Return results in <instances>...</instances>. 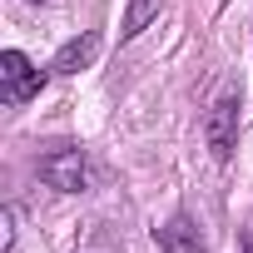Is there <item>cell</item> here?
Masks as SVG:
<instances>
[{
    "label": "cell",
    "instance_id": "6da1fadb",
    "mask_svg": "<svg viewBox=\"0 0 253 253\" xmlns=\"http://www.w3.org/2000/svg\"><path fill=\"white\" fill-rule=\"evenodd\" d=\"M40 179L60 194H84L89 189V164H84V149L80 144H55L45 159H40Z\"/></svg>",
    "mask_w": 253,
    "mask_h": 253
},
{
    "label": "cell",
    "instance_id": "7a4b0ae2",
    "mask_svg": "<svg viewBox=\"0 0 253 253\" xmlns=\"http://www.w3.org/2000/svg\"><path fill=\"white\" fill-rule=\"evenodd\" d=\"M40 84H45V70H35L20 50H5V55H0V99H5L10 109L30 104V99L40 94Z\"/></svg>",
    "mask_w": 253,
    "mask_h": 253
},
{
    "label": "cell",
    "instance_id": "3957f363",
    "mask_svg": "<svg viewBox=\"0 0 253 253\" xmlns=\"http://www.w3.org/2000/svg\"><path fill=\"white\" fill-rule=\"evenodd\" d=\"M204 134H209V149L218 164L233 159V144H238V94H218L209 119H204Z\"/></svg>",
    "mask_w": 253,
    "mask_h": 253
},
{
    "label": "cell",
    "instance_id": "277c9868",
    "mask_svg": "<svg viewBox=\"0 0 253 253\" xmlns=\"http://www.w3.org/2000/svg\"><path fill=\"white\" fill-rule=\"evenodd\" d=\"M154 243H159V253H204V233L189 213H174L164 228H154Z\"/></svg>",
    "mask_w": 253,
    "mask_h": 253
},
{
    "label": "cell",
    "instance_id": "5b68a950",
    "mask_svg": "<svg viewBox=\"0 0 253 253\" xmlns=\"http://www.w3.org/2000/svg\"><path fill=\"white\" fill-rule=\"evenodd\" d=\"M94 55H99V35L89 30V35H80V40H70V45H60V55H55V75H80V70H89L94 65Z\"/></svg>",
    "mask_w": 253,
    "mask_h": 253
},
{
    "label": "cell",
    "instance_id": "8992f818",
    "mask_svg": "<svg viewBox=\"0 0 253 253\" xmlns=\"http://www.w3.org/2000/svg\"><path fill=\"white\" fill-rule=\"evenodd\" d=\"M159 5H164V0H134V5H129V15H124V30H119V35H124V40H134V35H139V30L159 15Z\"/></svg>",
    "mask_w": 253,
    "mask_h": 253
},
{
    "label": "cell",
    "instance_id": "52a82bcc",
    "mask_svg": "<svg viewBox=\"0 0 253 253\" xmlns=\"http://www.w3.org/2000/svg\"><path fill=\"white\" fill-rule=\"evenodd\" d=\"M243 253H253V233H248V238H243Z\"/></svg>",
    "mask_w": 253,
    "mask_h": 253
},
{
    "label": "cell",
    "instance_id": "ba28073f",
    "mask_svg": "<svg viewBox=\"0 0 253 253\" xmlns=\"http://www.w3.org/2000/svg\"><path fill=\"white\" fill-rule=\"evenodd\" d=\"M99 253H119V248H104V243H99Z\"/></svg>",
    "mask_w": 253,
    "mask_h": 253
},
{
    "label": "cell",
    "instance_id": "9c48e42d",
    "mask_svg": "<svg viewBox=\"0 0 253 253\" xmlns=\"http://www.w3.org/2000/svg\"><path fill=\"white\" fill-rule=\"evenodd\" d=\"M35 5H45V0H35Z\"/></svg>",
    "mask_w": 253,
    "mask_h": 253
}]
</instances>
